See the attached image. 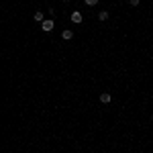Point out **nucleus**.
I'll list each match as a JSON object with an SVG mask.
<instances>
[{"instance_id":"f257e3e1","label":"nucleus","mask_w":153,"mask_h":153,"mask_svg":"<svg viewBox=\"0 0 153 153\" xmlns=\"http://www.w3.org/2000/svg\"><path fill=\"white\" fill-rule=\"evenodd\" d=\"M41 29H43L45 33H49V31H53V29H55V23H53V21H49V19H45V21L41 23Z\"/></svg>"},{"instance_id":"f03ea898","label":"nucleus","mask_w":153,"mask_h":153,"mask_svg":"<svg viewBox=\"0 0 153 153\" xmlns=\"http://www.w3.org/2000/svg\"><path fill=\"white\" fill-rule=\"evenodd\" d=\"M70 19H71V23H76V25H78V23H82V12H78V10H76V12H71V16H70Z\"/></svg>"},{"instance_id":"7ed1b4c3","label":"nucleus","mask_w":153,"mask_h":153,"mask_svg":"<svg viewBox=\"0 0 153 153\" xmlns=\"http://www.w3.org/2000/svg\"><path fill=\"white\" fill-rule=\"evenodd\" d=\"M110 100H112V96L108 94V92H104V94H100V102H102V104H108Z\"/></svg>"},{"instance_id":"20e7f679","label":"nucleus","mask_w":153,"mask_h":153,"mask_svg":"<svg viewBox=\"0 0 153 153\" xmlns=\"http://www.w3.org/2000/svg\"><path fill=\"white\" fill-rule=\"evenodd\" d=\"M33 19H35L37 23H43V21H45V19H43V12H41V10H37L35 14H33Z\"/></svg>"},{"instance_id":"39448f33","label":"nucleus","mask_w":153,"mask_h":153,"mask_svg":"<svg viewBox=\"0 0 153 153\" xmlns=\"http://www.w3.org/2000/svg\"><path fill=\"white\" fill-rule=\"evenodd\" d=\"M98 19H100V21H108V12H106V10L98 12Z\"/></svg>"},{"instance_id":"423d86ee","label":"nucleus","mask_w":153,"mask_h":153,"mask_svg":"<svg viewBox=\"0 0 153 153\" xmlns=\"http://www.w3.org/2000/svg\"><path fill=\"white\" fill-rule=\"evenodd\" d=\"M71 37H74L71 31H63V39H71Z\"/></svg>"},{"instance_id":"0eeeda50","label":"nucleus","mask_w":153,"mask_h":153,"mask_svg":"<svg viewBox=\"0 0 153 153\" xmlns=\"http://www.w3.org/2000/svg\"><path fill=\"white\" fill-rule=\"evenodd\" d=\"M84 2H86L88 6H96V4H98V0H84Z\"/></svg>"},{"instance_id":"6e6552de","label":"nucleus","mask_w":153,"mask_h":153,"mask_svg":"<svg viewBox=\"0 0 153 153\" xmlns=\"http://www.w3.org/2000/svg\"><path fill=\"white\" fill-rule=\"evenodd\" d=\"M131 2V6H139V2H141V0H129Z\"/></svg>"}]
</instances>
